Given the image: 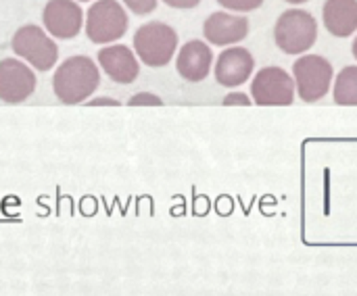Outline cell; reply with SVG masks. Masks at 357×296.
<instances>
[{
	"label": "cell",
	"mask_w": 357,
	"mask_h": 296,
	"mask_svg": "<svg viewBox=\"0 0 357 296\" xmlns=\"http://www.w3.org/2000/svg\"><path fill=\"white\" fill-rule=\"evenodd\" d=\"M100 86L98 65L84 54L65 59L52 77V90L56 98L65 104H77L88 100Z\"/></svg>",
	"instance_id": "6da1fadb"
},
{
	"label": "cell",
	"mask_w": 357,
	"mask_h": 296,
	"mask_svg": "<svg viewBox=\"0 0 357 296\" xmlns=\"http://www.w3.org/2000/svg\"><path fill=\"white\" fill-rule=\"evenodd\" d=\"M176 50L178 33L172 25L163 21H149L140 25L134 33V52L146 67L159 69L169 65Z\"/></svg>",
	"instance_id": "7a4b0ae2"
},
{
	"label": "cell",
	"mask_w": 357,
	"mask_h": 296,
	"mask_svg": "<svg viewBox=\"0 0 357 296\" xmlns=\"http://www.w3.org/2000/svg\"><path fill=\"white\" fill-rule=\"evenodd\" d=\"M318 40V21L303 8L284 10L274 25V42L287 54H303Z\"/></svg>",
	"instance_id": "3957f363"
},
{
	"label": "cell",
	"mask_w": 357,
	"mask_h": 296,
	"mask_svg": "<svg viewBox=\"0 0 357 296\" xmlns=\"http://www.w3.org/2000/svg\"><path fill=\"white\" fill-rule=\"evenodd\" d=\"M130 25V17L119 0H96L86 13V33L94 44L119 40Z\"/></svg>",
	"instance_id": "277c9868"
},
{
	"label": "cell",
	"mask_w": 357,
	"mask_h": 296,
	"mask_svg": "<svg viewBox=\"0 0 357 296\" xmlns=\"http://www.w3.org/2000/svg\"><path fill=\"white\" fill-rule=\"evenodd\" d=\"M10 48L38 71H48L56 65L59 48L54 40L38 25H23L15 31Z\"/></svg>",
	"instance_id": "5b68a950"
},
{
	"label": "cell",
	"mask_w": 357,
	"mask_h": 296,
	"mask_svg": "<svg viewBox=\"0 0 357 296\" xmlns=\"http://www.w3.org/2000/svg\"><path fill=\"white\" fill-rule=\"evenodd\" d=\"M293 79L299 98L305 102H316L331 90L333 65L320 54H303L293 65Z\"/></svg>",
	"instance_id": "8992f818"
},
{
	"label": "cell",
	"mask_w": 357,
	"mask_h": 296,
	"mask_svg": "<svg viewBox=\"0 0 357 296\" xmlns=\"http://www.w3.org/2000/svg\"><path fill=\"white\" fill-rule=\"evenodd\" d=\"M295 92V79L282 67H264L251 79V96L259 107H289Z\"/></svg>",
	"instance_id": "52a82bcc"
},
{
	"label": "cell",
	"mask_w": 357,
	"mask_h": 296,
	"mask_svg": "<svg viewBox=\"0 0 357 296\" xmlns=\"http://www.w3.org/2000/svg\"><path fill=\"white\" fill-rule=\"evenodd\" d=\"M82 6L75 0H48L42 10L44 27L50 36L61 40H71L82 31L84 23Z\"/></svg>",
	"instance_id": "ba28073f"
},
{
	"label": "cell",
	"mask_w": 357,
	"mask_h": 296,
	"mask_svg": "<svg viewBox=\"0 0 357 296\" xmlns=\"http://www.w3.org/2000/svg\"><path fill=\"white\" fill-rule=\"evenodd\" d=\"M36 90V73L29 65L17 59L0 61V100L23 102Z\"/></svg>",
	"instance_id": "9c48e42d"
},
{
	"label": "cell",
	"mask_w": 357,
	"mask_h": 296,
	"mask_svg": "<svg viewBox=\"0 0 357 296\" xmlns=\"http://www.w3.org/2000/svg\"><path fill=\"white\" fill-rule=\"evenodd\" d=\"M253 69H255V59L243 46H230L222 50V54L213 65L215 81L224 88H236L247 84L253 75Z\"/></svg>",
	"instance_id": "30bf717a"
},
{
	"label": "cell",
	"mask_w": 357,
	"mask_h": 296,
	"mask_svg": "<svg viewBox=\"0 0 357 296\" xmlns=\"http://www.w3.org/2000/svg\"><path fill=\"white\" fill-rule=\"evenodd\" d=\"M203 36L213 46H234L249 36V19L226 10L211 13L203 23Z\"/></svg>",
	"instance_id": "8fae6325"
},
{
	"label": "cell",
	"mask_w": 357,
	"mask_h": 296,
	"mask_svg": "<svg viewBox=\"0 0 357 296\" xmlns=\"http://www.w3.org/2000/svg\"><path fill=\"white\" fill-rule=\"evenodd\" d=\"M213 67V50L203 40H190L186 42L176 56V71L182 79L190 84H199L207 79L209 71Z\"/></svg>",
	"instance_id": "7c38bea8"
},
{
	"label": "cell",
	"mask_w": 357,
	"mask_h": 296,
	"mask_svg": "<svg viewBox=\"0 0 357 296\" xmlns=\"http://www.w3.org/2000/svg\"><path fill=\"white\" fill-rule=\"evenodd\" d=\"M98 65L115 84H134L140 73V63L134 50L123 44L105 46L98 50Z\"/></svg>",
	"instance_id": "4fadbf2b"
},
{
	"label": "cell",
	"mask_w": 357,
	"mask_h": 296,
	"mask_svg": "<svg viewBox=\"0 0 357 296\" xmlns=\"http://www.w3.org/2000/svg\"><path fill=\"white\" fill-rule=\"evenodd\" d=\"M322 17L328 33L349 38L357 31V0H326Z\"/></svg>",
	"instance_id": "5bb4252c"
},
{
	"label": "cell",
	"mask_w": 357,
	"mask_h": 296,
	"mask_svg": "<svg viewBox=\"0 0 357 296\" xmlns=\"http://www.w3.org/2000/svg\"><path fill=\"white\" fill-rule=\"evenodd\" d=\"M333 96L337 104L357 107V65H349L341 69V73L335 77Z\"/></svg>",
	"instance_id": "9a60e30c"
},
{
	"label": "cell",
	"mask_w": 357,
	"mask_h": 296,
	"mask_svg": "<svg viewBox=\"0 0 357 296\" xmlns=\"http://www.w3.org/2000/svg\"><path fill=\"white\" fill-rule=\"evenodd\" d=\"M218 4H222L228 10L234 13H251L255 8H259L264 4V0H218Z\"/></svg>",
	"instance_id": "2e32d148"
},
{
	"label": "cell",
	"mask_w": 357,
	"mask_h": 296,
	"mask_svg": "<svg viewBox=\"0 0 357 296\" xmlns=\"http://www.w3.org/2000/svg\"><path fill=\"white\" fill-rule=\"evenodd\" d=\"M130 107H144V104H151V107H161L163 100L157 96V94H151V92H138L134 94L130 100H128Z\"/></svg>",
	"instance_id": "e0dca14e"
},
{
	"label": "cell",
	"mask_w": 357,
	"mask_h": 296,
	"mask_svg": "<svg viewBox=\"0 0 357 296\" xmlns=\"http://www.w3.org/2000/svg\"><path fill=\"white\" fill-rule=\"evenodd\" d=\"M134 15H149L157 8V0H121Z\"/></svg>",
	"instance_id": "ac0fdd59"
},
{
	"label": "cell",
	"mask_w": 357,
	"mask_h": 296,
	"mask_svg": "<svg viewBox=\"0 0 357 296\" xmlns=\"http://www.w3.org/2000/svg\"><path fill=\"white\" fill-rule=\"evenodd\" d=\"M222 104H224V107H232V104H241V107H251V104H253V100H251V98H249L247 94H243V92H230L228 96H224Z\"/></svg>",
	"instance_id": "d6986e66"
},
{
	"label": "cell",
	"mask_w": 357,
	"mask_h": 296,
	"mask_svg": "<svg viewBox=\"0 0 357 296\" xmlns=\"http://www.w3.org/2000/svg\"><path fill=\"white\" fill-rule=\"evenodd\" d=\"M167 6L172 8H180V10H186V8H195L201 4V0H163Z\"/></svg>",
	"instance_id": "ffe728a7"
},
{
	"label": "cell",
	"mask_w": 357,
	"mask_h": 296,
	"mask_svg": "<svg viewBox=\"0 0 357 296\" xmlns=\"http://www.w3.org/2000/svg\"><path fill=\"white\" fill-rule=\"evenodd\" d=\"M88 107H102V104H109V107H119V100H113V98H94V100H86Z\"/></svg>",
	"instance_id": "44dd1931"
},
{
	"label": "cell",
	"mask_w": 357,
	"mask_h": 296,
	"mask_svg": "<svg viewBox=\"0 0 357 296\" xmlns=\"http://www.w3.org/2000/svg\"><path fill=\"white\" fill-rule=\"evenodd\" d=\"M284 2H289V4H303V2H310V0H284Z\"/></svg>",
	"instance_id": "7402d4cb"
},
{
	"label": "cell",
	"mask_w": 357,
	"mask_h": 296,
	"mask_svg": "<svg viewBox=\"0 0 357 296\" xmlns=\"http://www.w3.org/2000/svg\"><path fill=\"white\" fill-rule=\"evenodd\" d=\"M351 52H354V56L357 59V38L354 40V44H351Z\"/></svg>",
	"instance_id": "603a6c76"
},
{
	"label": "cell",
	"mask_w": 357,
	"mask_h": 296,
	"mask_svg": "<svg viewBox=\"0 0 357 296\" xmlns=\"http://www.w3.org/2000/svg\"><path fill=\"white\" fill-rule=\"evenodd\" d=\"M82 2H88V0H82Z\"/></svg>",
	"instance_id": "cb8c5ba5"
}]
</instances>
